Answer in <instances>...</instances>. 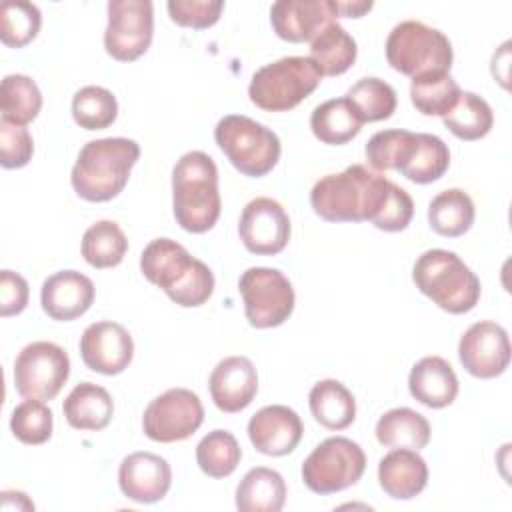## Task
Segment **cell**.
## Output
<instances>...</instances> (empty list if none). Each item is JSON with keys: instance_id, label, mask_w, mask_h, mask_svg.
<instances>
[{"instance_id": "cell-1", "label": "cell", "mask_w": 512, "mask_h": 512, "mask_svg": "<svg viewBox=\"0 0 512 512\" xmlns=\"http://www.w3.org/2000/svg\"><path fill=\"white\" fill-rule=\"evenodd\" d=\"M392 180L352 164L320 178L310 190L312 210L326 222H372L384 206Z\"/></svg>"}, {"instance_id": "cell-2", "label": "cell", "mask_w": 512, "mask_h": 512, "mask_svg": "<svg viewBox=\"0 0 512 512\" xmlns=\"http://www.w3.org/2000/svg\"><path fill=\"white\" fill-rule=\"evenodd\" d=\"M140 270L148 282L162 288L182 308L202 306L214 292L212 270L170 238H154L142 250Z\"/></svg>"}, {"instance_id": "cell-3", "label": "cell", "mask_w": 512, "mask_h": 512, "mask_svg": "<svg viewBox=\"0 0 512 512\" xmlns=\"http://www.w3.org/2000/svg\"><path fill=\"white\" fill-rule=\"evenodd\" d=\"M172 210L182 230L202 234L220 218L222 200L218 168L212 156L192 150L180 156L172 170Z\"/></svg>"}, {"instance_id": "cell-4", "label": "cell", "mask_w": 512, "mask_h": 512, "mask_svg": "<svg viewBox=\"0 0 512 512\" xmlns=\"http://www.w3.org/2000/svg\"><path fill=\"white\" fill-rule=\"evenodd\" d=\"M138 158L140 146L130 138L90 140L72 166V188L88 202H108L124 190Z\"/></svg>"}, {"instance_id": "cell-5", "label": "cell", "mask_w": 512, "mask_h": 512, "mask_svg": "<svg viewBox=\"0 0 512 512\" xmlns=\"http://www.w3.org/2000/svg\"><path fill=\"white\" fill-rule=\"evenodd\" d=\"M416 288L450 314H466L480 300V280L464 260L444 248L418 256L412 268Z\"/></svg>"}, {"instance_id": "cell-6", "label": "cell", "mask_w": 512, "mask_h": 512, "mask_svg": "<svg viewBox=\"0 0 512 512\" xmlns=\"http://www.w3.org/2000/svg\"><path fill=\"white\" fill-rule=\"evenodd\" d=\"M322 72L310 56H284L252 74L248 96L266 112H288L320 84Z\"/></svg>"}, {"instance_id": "cell-7", "label": "cell", "mask_w": 512, "mask_h": 512, "mask_svg": "<svg viewBox=\"0 0 512 512\" xmlns=\"http://www.w3.org/2000/svg\"><path fill=\"white\" fill-rule=\"evenodd\" d=\"M214 140L230 164L250 178L266 176L280 160L282 148L276 132L244 114L220 118Z\"/></svg>"}, {"instance_id": "cell-8", "label": "cell", "mask_w": 512, "mask_h": 512, "mask_svg": "<svg viewBox=\"0 0 512 512\" xmlns=\"http://www.w3.org/2000/svg\"><path fill=\"white\" fill-rule=\"evenodd\" d=\"M388 64L410 78L430 72H450L454 52L446 34L418 20L396 24L386 38Z\"/></svg>"}, {"instance_id": "cell-9", "label": "cell", "mask_w": 512, "mask_h": 512, "mask_svg": "<svg viewBox=\"0 0 512 512\" xmlns=\"http://www.w3.org/2000/svg\"><path fill=\"white\" fill-rule=\"evenodd\" d=\"M366 470V454L350 438L322 440L302 464V480L314 494L326 496L354 486Z\"/></svg>"}, {"instance_id": "cell-10", "label": "cell", "mask_w": 512, "mask_h": 512, "mask_svg": "<svg viewBox=\"0 0 512 512\" xmlns=\"http://www.w3.org/2000/svg\"><path fill=\"white\" fill-rule=\"evenodd\" d=\"M238 290L244 302V314L252 328H276L284 324L294 310V288L276 268L252 266L242 272Z\"/></svg>"}, {"instance_id": "cell-11", "label": "cell", "mask_w": 512, "mask_h": 512, "mask_svg": "<svg viewBox=\"0 0 512 512\" xmlns=\"http://www.w3.org/2000/svg\"><path fill=\"white\" fill-rule=\"evenodd\" d=\"M70 376V358L54 342L38 340L20 350L14 360V386L22 398L52 400Z\"/></svg>"}, {"instance_id": "cell-12", "label": "cell", "mask_w": 512, "mask_h": 512, "mask_svg": "<svg viewBox=\"0 0 512 512\" xmlns=\"http://www.w3.org/2000/svg\"><path fill=\"white\" fill-rule=\"evenodd\" d=\"M154 6L150 0H110L104 48L118 62L138 60L152 44Z\"/></svg>"}, {"instance_id": "cell-13", "label": "cell", "mask_w": 512, "mask_h": 512, "mask_svg": "<svg viewBox=\"0 0 512 512\" xmlns=\"http://www.w3.org/2000/svg\"><path fill=\"white\" fill-rule=\"evenodd\" d=\"M204 422V406L188 388H170L156 396L144 410L142 430L154 442H178L190 438Z\"/></svg>"}, {"instance_id": "cell-14", "label": "cell", "mask_w": 512, "mask_h": 512, "mask_svg": "<svg viewBox=\"0 0 512 512\" xmlns=\"http://www.w3.org/2000/svg\"><path fill=\"white\" fill-rule=\"evenodd\" d=\"M238 234L244 248L256 256H274L290 240V218L280 202L258 196L250 200L238 222Z\"/></svg>"}, {"instance_id": "cell-15", "label": "cell", "mask_w": 512, "mask_h": 512, "mask_svg": "<svg viewBox=\"0 0 512 512\" xmlns=\"http://www.w3.org/2000/svg\"><path fill=\"white\" fill-rule=\"evenodd\" d=\"M458 358L464 370L482 380L504 374L510 364V340L506 328L492 320L472 324L458 342Z\"/></svg>"}, {"instance_id": "cell-16", "label": "cell", "mask_w": 512, "mask_h": 512, "mask_svg": "<svg viewBox=\"0 0 512 512\" xmlns=\"http://www.w3.org/2000/svg\"><path fill=\"white\" fill-rule=\"evenodd\" d=\"M80 356L92 372L116 376L132 362L134 342L122 324L110 320L94 322L80 338Z\"/></svg>"}, {"instance_id": "cell-17", "label": "cell", "mask_w": 512, "mask_h": 512, "mask_svg": "<svg viewBox=\"0 0 512 512\" xmlns=\"http://www.w3.org/2000/svg\"><path fill=\"white\" fill-rule=\"evenodd\" d=\"M334 0H278L270 8V24L286 42H312L336 22Z\"/></svg>"}, {"instance_id": "cell-18", "label": "cell", "mask_w": 512, "mask_h": 512, "mask_svg": "<svg viewBox=\"0 0 512 512\" xmlns=\"http://www.w3.org/2000/svg\"><path fill=\"white\" fill-rule=\"evenodd\" d=\"M172 484V468L166 458L152 452H132L118 468L122 494L140 504L162 500Z\"/></svg>"}, {"instance_id": "cell-19", "label": "cell", "mask_w": 512, "mask_h": 512, "mask_svg": "<svg viewBox=\"0 0 512 512\" xmlns=\"http://www.w3.org/2000/svg\"><path fill=\"white\" fill-rule=\"evenodd\" d=\"M304 424L300 416L282 404L260 408L248 422L252 446L266 456H286L302 440Z\"/></svg>"}, {"instance_id": "cell-20", "label": "cell", "mask_w": 512, "mask_h": 512, "mask_svg": "<svg viewBox=\"0 0 512 512\" xmlns=\"http://www.w3.org/2000/svg\"><path fill=\"white\" fill-rule=\"evenodd\" d=\"M212 402L226 414L248 408L258 392V374L246 356H228L220 360L208 380Z\"/></svg>"}, {"instance_id": "cell-21", "label": "cell", "mask_w": 512, "mask_h": 512, "mask_svg": "<svg viewBox=\"0 0 512 512\" xmlns=\"http://www.w3.org/2000/svg\"><path fill=\"white\" fill-rule=\"evenodd\" d=\"M96 290L88 276L78 270H60L48 276L40 290L42 310L58 322H70L86 314Z\"/></svg>"}, {"instance_id": "cell-22", "label": "cell", "mask_w": 512, "mask_h": 512, "mask_svg": "<svg viewBox=\"0 0 512 512\" xmlns=\"http://www.w3.org/2000/svg\"><path fill=\"white\" fill-rule=\"evenodd\" d=\"M378 482L390 498L412 500L426 488V460L418 450L394 448L378 464Z\"/></svg>"}, {"instance_id": "cell-23", "label": "cell", "mask_w": 512, "mask_h": 512, "mask_svg": "<svg viewBox=\"0 0 512 512\" xmlns=\"http://www.w3.org/2000/svg\"><path fill=\"white\" fill-rule=\"evenodd\" d=\"M408 390L420 404L428 408H444L458 396V378L444 358L424 356L410 370Z\"/></svg>"}, {"instance_id": "cell-24", "label": "cell", "mask_w": 512, "mask_h": 512, "mask_svg": "<svg viewBox=\"0 0 512 512\" xmlns=\"http://www.w3.org/2000/svg\"><path fill=\"white\" fill-rule=\"evenodd\" d=\"M66 422L76 430H104L114 414V402L106 388L94 382L76 384L62 404Z\"/></svg>"}, {"instance_id": "cell-25", "label": "cell", "mask_w": 512, "mask_h": 512, "mask_svg": "<svg viewBox=\"0 0 512 512\" xmlns=\"http://www.w3.org/2000/svg\"><path fill=\"white\" fill-rule=\"evenodd\" d=\"M286 502V482L280 472L256 466L244 474L236 488L240 512H280Z\"/></svg>"}, {"instance_id": "cell-26", "label": "cell", "mask_w": 512, "mask_h": 512, "mask_svg": "<svg viewBox=\"0 0 512 512\" xmlns=\"http://www.w3.org/2000/svg\"><path fill=\"white\" fill-rule=\"evenodd\" d=\"M308 404L314 420L328 430H344L356 418V400L338 380L326 378L312 386Z\"/></svg>"}, {"instance_id": "cell-27", "label": "cell", "mask_w": 512, "mask_h": 512, "mask_svg": "<svg viewBox=\"0 0 512 512\" xmlns=\"http://www.w3.org/2000/svg\"><path fill=\"white\" fill-rule=\"evenodd\" d=\"M362 124L364 122L346 96L318 104L310 116L312 134L330 146H340L356 138L362 130Z\"/></svg>"}, {"instance_id": "cell-28", "label": "cell", "mask_w": 512, "mask_h": 512, "mask_svg": "<svg viewBox=\"0 0 512 512\" xmlns=\"http://www.w3.org/2000/svg\"><path fill=\"white\" fill-rule=\"evenodd\" d=\"M376 440L386 448L422 450L430 442V422L412 408H392L378 418Z\"/></svg>"}, {"instance_id": "cell-29", "label": "cell", "mask_w": 512, "mask_h": 512, "mask_svg": "<svg viewBox=\"0 0 512 512\" xmlns=\"http://www.w3.org/2000/svg\"><path fill=\"white\" fill-rule=\"evenodd\" d=\"M474 202L460 188L442 190L428 204V224L444 238H458L474 224Z\"/></svg>"}, {"instance_id": "cell-30", "label": "cell", "mask_w": 512, "mask_h": 512, "mask_svg": "<svg viewBox=\"0 0 512 512\" xmlns=\"http://www.w3.org/2000/svg\"><path fill=\"white\" fill-rule=\"evenodd\" d=\"M356 40L338 24H328L312 42L310 58L322 76H340L356 62Z\"/></svg>"}, {"instance_id": "cell-31", "label": "cell", "mask_w": 512, "mask_h": 512, "mask_svg": "<svg viewBox=\"0 0 512 512\" xmlns=\"http://www.w3.org/2000/svg\"><path fill=\"white\" fill-rule=\"evenodd\" d=\"M462 90L450 72H430L412 78L410 100L424 116L444 118L458 102Z\"/></svg>"}, {"instance_id": "cell-32", "label": "cell", "mask_w": 512, "mask_h": 512, "mask_svg": "<svg viewBox=\"0 0 512 512\" xmlns=\"http://www.w3.org/2000/svg\"><path fill=\"white\" fill-rule=\"evenodd\" d=\"M80 250L92 268H114L126 256L128 240L114 220H98L84 232Z\"/></svg>"}, {"instance_id": "cell-33", "label": "cell", "mask_w": 512, "mask_h": 512, "mask_svg": "<svg viewBox=\"0 0 512 512\" xmlns=\"http://www.w3.org/2000/svg\"><path fill=\"white\" fill-rule=\"evenodd\" d=\"M416 144H418V132L400 130V128L380 130L370 136V140L366 142L364 154L368 164L376 172H384V170L400 172L404 164L410 160V156L414 154Z\"/></svg>"}, {"instance_id": "cell-34", "label": "cell", "mask_w": 512, "mask_h": 512, "mask_svg": "<svg viewBox=\"0 0 512 512\" xmlns=\"http://www.w3.org/2000/svg\"><path fill=\"white\" fill-rule=\"evenodd\" d=\"M42 108V94L38 84L24 74H8L0 84L2 120L18 126L32 122Z\"/></svg>"}, {"instance_id": "cell-35", "label": "cell", "mask_w": 512, "mask_h": 512, "mask_svg": "<svg viewBox=\"0 0 512 512\" xmlns=\"http://www.w3.org/2000/svg\"><path fill=\"white\" fill-rule=\"evenodd\" d=\"M442 122L456 138L472 142L484 138L492 130L494 114L482 96L462 92L456 106L442 118Z\"/></svg>"}, {"instance_id": "cell-36", "label": "cell", "mask_w": 512, "mask_h": 512, "mask_svg": "<svg viewBox=\"0 0 512 512\" xmlns=\"http://www.w3.org/2000/svg\"><path fill=\"white\" fill-rule=\"evenodd\" d=\"M450 166V150L436 134L418 132V144L400 174L416 184L440 180Z\"/></svg>"}, {"instance_id": "cell-37", "label": "cell", "mask_w": 512, "mask_h": 512, "mask_svg": "<svg viewBox=\"0 0 512 512\" xmlns=\"http://www.w3.org/2000/svg\"><path fill=\"white\" fill-rule=\"evenodd\" d=\"M240 458V444L228 430H212L196 446V462L210 478L230 476L238 468Z\"/></svg>"}, {"instance_id": "cell-38", "label": "cell", "mask_w": 512, "mask_h": 512, "mask_svg": "<svg viewBox=\"0 0 512 512\" xmlns=\"http://www.w3.org/2000/svg\"><path fill=\"white\" fill-rule=\"evenodd\" d=\"M346 98L364 124L388 120L398 104L396 90L388 82L374 76L360 78L356 84H352L346 92Z\"/></svg>"}, {"instance_id": "cell-39", "label": "cell", "mask_w": 512, "mask_h": 512, "mask_svg": "<svg viewBox=\"0 0 512 512\" xmlns=\"http://www.w3.org/2000/svg\"><path fill=\"white\" fill-rule=\"evenodd\" d=\"M118 116L116 96L102 86H84L72 98V118L84 130H104Z\"/></svg>"}, {"instance_id": "cell-40", "label": "cell", "mask_w": 512, "mask_h": 512, "mask_svg": "<svg viewBox=\"0 0 512 512\" xmlns=\"http://www.w3.org/2000/svg\"><path fill=\"white\" fill-rule=\"evenodd\" d=\"M42 24V14L32 2L6 0L0 6V40L10 48H22L32 42Z\"/></svg>"}, {"instance_id": "cell-41", "label": "cell", "mask_w": 512, "mask_h": 512, "mask_svg": "<svg viewBox=\"0 0 512 512\" xmlns=\"http://www.w3.org/2000/svg\"><path fill=\"white\" fill-rule=\"evenodd\" d=\"M10 430L22 444H44L52 436V410L44 400L26 398L12 410Z\"/></svg>"}, {"instance_id": "cell-42", "label": "cell", "mask_w": 512, "mask_h": 512, "mask_svg": "<svg viewBox=\"0 0 512 512\" xmlns=\"http://www.w3.org/2000/svg\"><path fill=\"white\" fill-rule=\"evenodd\" d=\"M172 22L178 26L204 30L218 22L224 2L222 0H170L166 4Z\"/></svg>"}, {"instance_id": "cell-43", "label": "cell", "mask_w": 512, "mask_h": 512, "mask_svg": "<svg viewBox=\"0 0 512 512\" xmlns=\"http://www.w3.org/2000/svg\"><path fill=\"white\" fill-rule=\"evenodd\" d=\"M34 142L28 128L0 120V164L2 168H22L30 162Z\"/></svg>"}, {"instance_id": "cell-44", "label": "cell", "mask_w": 512, "mask_h": 512, "mask_svg": "<svg viewBox=\"0 0 512 512\" xmlns=\"http://www.w3.org/2000/svg\"><path fill=\"white\" fill-rule=\"evenodd\" d=\"M412 216H414L412 196L404 188L392 182L388 198L380 208V212L376 214V218L372 220V224L384 232H400L408 228Z\"/></svg>"}, {"instance_id": "cell-45", "label": "cell", "mask_w": 512, "mask_h": 512, "mask_svg": "<svg viewBox=\"0 0 512 512\" xmlns=\"http://www.w3.org/2000/svg\"><path fill=\"white\" fill-rule=\"evenodd\" d=\"M28 282L12 270L0 272V316H16L28 306Z\"/></svg>"}, {"instance_id": "cell-46", "label": "cell", "mask_w": 512, "mask_h": 512, "mask_svg": "<svg viewBox=\"0 0 512 512\" xmlns=\"http://www.w3.org/2000/svg\"><path fill=\"white\" fill-rule=\"evenodd\" d=\"M372 2L370 0H354V2H338L334 0V10H336V16H344V18H360L364 16L366 12L372 10Z\"/></svg>"}, {"instance_id": "cell-47", "label": "cell", "mask_w": 512, "mask_h": 512, "mask_svg": "<svg viewBox=\"0 0 512 512\" xmlns=\"http://www.w3.org/2000/svg\"><path fill=\"white\" fill-rule=\"evenodd\" d=\"M10 496H14V490H6V492H2V500H6V502H2V508L4 510H8L12 504L8 502L10 500ZM16 510H34V502L24 494V492H18L16 494Z\"/></svg>"}]
</instances>
